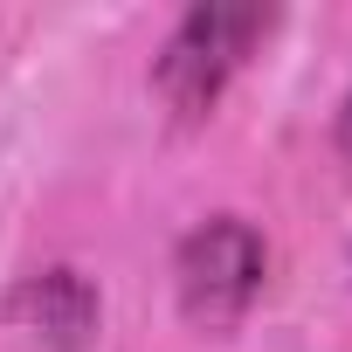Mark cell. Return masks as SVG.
Here are the masks:
<instances>
[{
  "label": "cell",
  "mask_w": 352,
  "mask_h": 352,
  "mask_svg": "<svg viewBox=\"0 0 352 352\" xmlns=\"http://www.w3.org/2000/svg\"><path fill=\"white\" fill-rule=\"evenodd\" d=\"M270 28H276V8H235V0H201L173 21V35L152 63V90L173 111V124H208L221 90L270 42Z\"/></svg>",
  "instance_id": "6da1fadb"
},
{
  "label": "cell",
  "mask_w": 352,
  "mask_h": 352,
  "mask_svg": "<svg viewBox=\"0 0 352 352\" xmlns=\"http://www.w3.org/2000/svg\"><path fill=\"white\" fill-rule=\"evenodd\" d=\"M331 145H338V159L352 166V90L338 97V118H331Z\"/></svg>",
  "instance_id": "277c9868"
},
{
  "label": "cell",
  "mask_w": 352,
  "mask_h": 352,
  "mask_svg": "<svg viewBox=\"0 0 352 352\" xmlns=\"http://www.w3.org/2000/svg\"><path fill=\"white\" fill-rule=\"evenodd\" d=\"M0 324L28 352H90L104 331V290L76 263H42L0 297Z\"/></svg>",
  "instance_id": "3957f363"
},
{
  "label": "cell",
  "mask_w": 352,
  "mask_h": 352,
  "mask_svg": "<svg viewBox=\"0 0 352 352\" xmlns=\"http://www.w3.org/2000/svg\"><path fill=\"white\" fill-rule=\"evenodd\" d=\"M263 276H270V242L242 214H208L173 249V297L194 331H235L263 297Z\"/></svg>",
  "instance_id": "7a4b0ae2"
}]
</instances>
